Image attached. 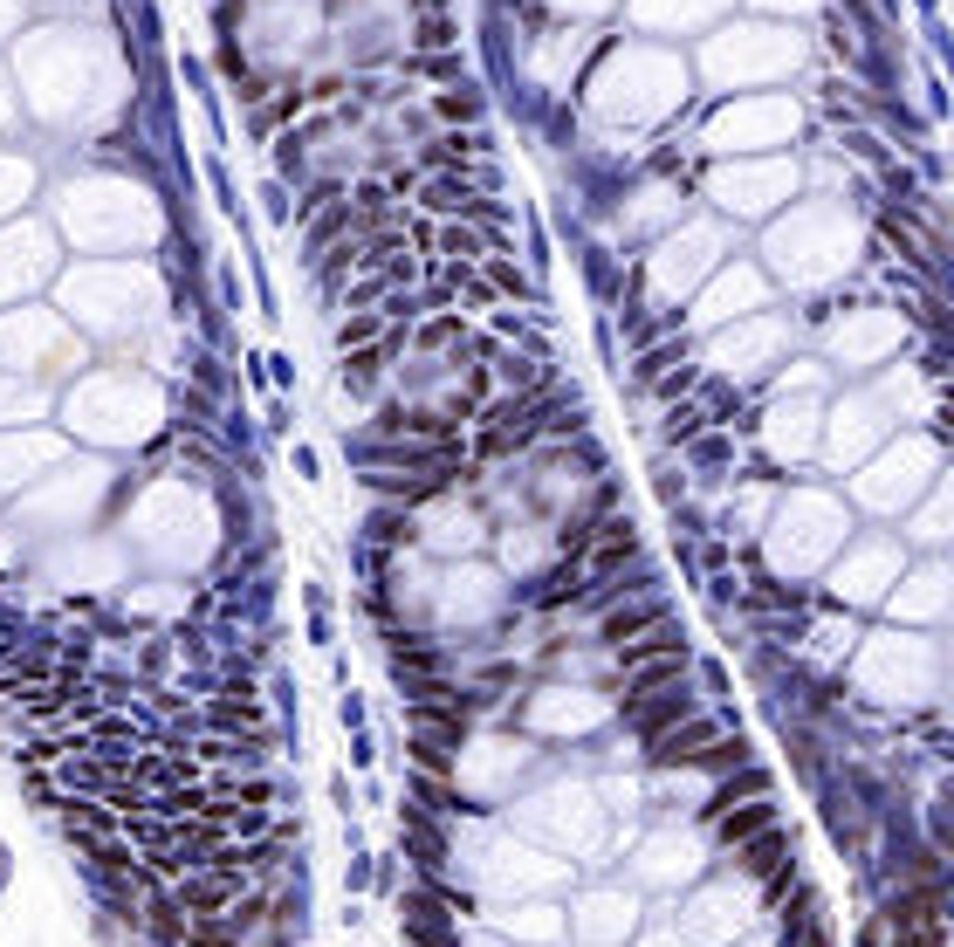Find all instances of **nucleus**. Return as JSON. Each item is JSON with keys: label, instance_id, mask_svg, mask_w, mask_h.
<instances>
[{"label": "nucleus", "instance_id": "obj_1", "mask_svg": "<svg viewBox=\"0 0 954 947\" xmlns=\"http://www.w3.org/2000/svg\"><path fill=\"white\" fill-rule=\"evenodd\" d=\"M714 721H701V714H687V721H673L666 734H653V742H645V755H653L660 762V769H673V762H687V769H693V762H701V749L714 742Z\"/></svg>", "mask_w": 954, "mask_h": 947}, {"label": "nucleus", "instance_id": "obj_2", "mask_svg": "<svg viewBox=\"0 0 954 947\" xmlns=\"http://www.w3.org/2000/svg\"><path fill=\"white\" fill-rule=\"evenodd\" d=\"M625 714H632V721H639V734L653 742V734H666L673 721H687V714H693V694H687L680 680H673V687H660V694H639V701H625Z\"/></svg>", "mask_w": 954, "mask_h": 947}, {"label": "nucleus", "instance_id": "obj_3", "mask_svg": "<svg viewBox=\"0 0 954 947\" xmlns=\"http://www.w3.org/2000/svg\"><path fill=\"white\" fill-rule=\"evenodd\" d=\"M770 824H776V803H770V797H749V803H728V811H714L721 845H741V838H756V830H770Z\"/></svg>", "mask_w": 954, "mask_h": 947}]
</instances>
